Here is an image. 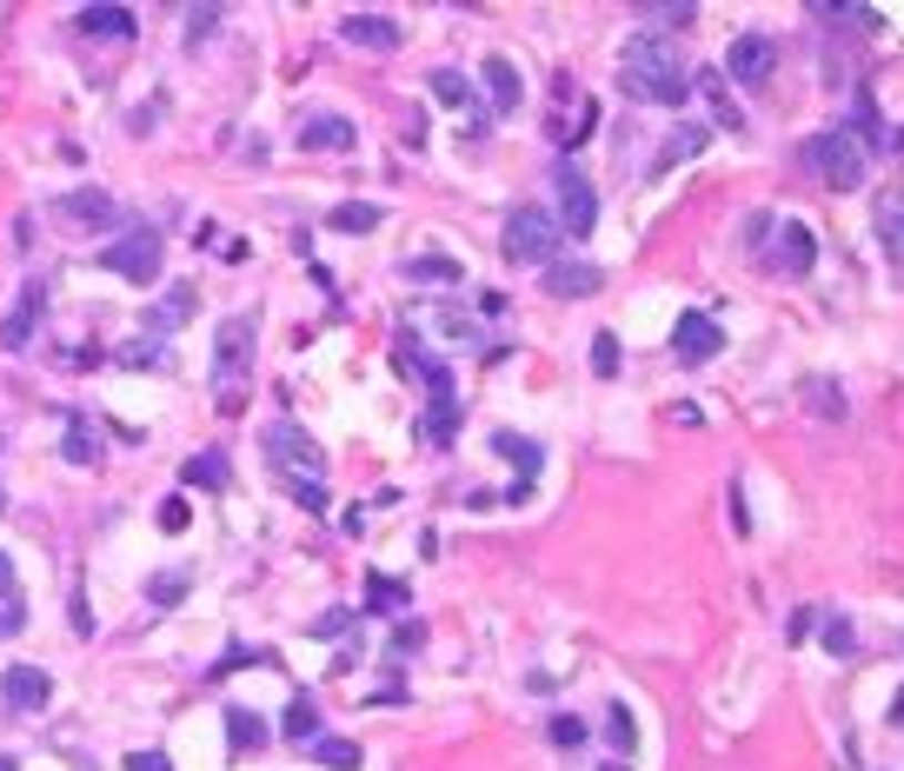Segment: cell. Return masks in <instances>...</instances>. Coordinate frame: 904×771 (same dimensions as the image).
Returning a JSON list of instances; mask_svg holds the SVG:
<instances>
[{"label":"cell","mask_w":904,"mask_h":771,"mask_svg":"<svg viewBox=\"0 0 904 771\" xmlns=\"http://www.w3.org/2000/svg\"><path fill=\"white\" fill-rule=\"evenodd\" d=\"M40 313H47V286H40V280H27V286H20L13 319H0V346H7V353H20V346H27V333L40 326Z\"/></svg>","instance_id":"cell-13"},{"label":"cell","mask_w":904,"mask_h":771,"mask_svg":"<svg viewBox=\"0 0 904 771\" xmlns=\"http://www.w3.org/2000/svg\"><path fill=\"white\" fill-rule=\"evenodd\" d=\"M0 592H13V559L0 552Z\"/></svg>","instance_id":"cell-48"},{"label":"cell","mask_w":904,"mask_h":771,"mask_svg":"<svg viewBox=\"0 0 904 771\" xmlns=\"http://www.w3.org/2000/svg\"><path fill=\"white\" fill-rule=\"evenodd\" d=\"M399 359L426 379V399H433V419H426V433L446 446L453 433H459V399H453V373H446V359H433V353H419V339L413 333H399Z\"/></svg>","instance_id":"cell-4"},{"label":"cell","mask_w":904,"mask_h":771,"mask_svg":"<svg viewBox=\"0 0 904 771\" xmlns=\"http://www.w3.org/2000/svg\"><path fill=\"white\" fill-rule=\"evenodd\" d=\"M812 406L825 413V419H839L845 406H839V386H825V379H812Z\"/></svg>","instance_id":"cell-39"},{"label":"cell","mask_w":904,"mask_h":771,"mask_svg":"<svg viewBox=\"0 0 904 771\" xmlns=\"http://www.w3.org/2000/svg\"><path fill=\"white\" fill-rule=\"evenodd\" d=\"M552 186H559V220H566V233H572V240H586V233L599 226V193H592V180L566 160V166L552 173Z\"/></svg>","instance_id":"cell-8"},{"label":"cell","mask_w":904,"mask_h":771,"mask_svg":"<svg viewBox=\"0 0 904 771\" xmlns=\"http://www.w3.org/2000/svg\"><path fill=\"white\" fill-rule=\"evenodd\" d=\"M433 100H446V106H459V100H473V87H466V73H453V67H439V73H433Z\"/></svg>","instance_id":"cell-31"},{"label":"cell","mask_w":904,"mask_h":771,"mask_svg":"<svg viewBox=\"0 0 904 771\" xmlns=\"http://www.w3.org/2000/svg\"><path fill=\"white\" fill-rule=\"evenodd\" d=\"M406 280H439V286H453V280H459V260H446V253H419V260H406Z\"/></svg>","instance_id":"cell-23"},{"label":"cell","mask_w":904,"mask_h":771,"mask_svg":"<svg viewBox=\"0 0 904 771\" xmlns=\"http://www.w3.org/2000/svg\"><path fill=\"white\" fill-rule=\"evenodd\" d=\"M186 519H193L186 499H166V506H160V532H186Z\"/></svg>","instance_id":"cell-40"},{"label":"cell","mask_w":904,"mask_h":771,"mask_svg":"<svg viewBox=\"0 0 904 771\" xmlns=\"http://www.w3.org/2000/svg\"><path fill=\"white\" fill-rule=\"evenodd\" d=\"M80 33H93V40H133V7H80Z\"/></svg>","instance_id":"cell-18"},{"label":"cell","mask_w":904,"mask_h":771,"mask_svg":"<svg viewBox=\"0 0 904 771\" xmlns=\"http://www.w3.org/2000/svg\"><path fill=\"white\" fill-rule=\"evenodd\" d=\"M180 592H186V579H153L146 586V599H180Z\"/></svg>","instance_id":"cell-45"},{"label":"cell","mask_w":904,"mask_h":771,"mask_svg":"<svg viewBox=\"0 0 904 771\" xmlns=\"http://www.w3.org/2000/svg\"><path fill=\"white\" fill-rule=\"evenodd\" d=\"M339 33H346L353 47H373V53H393V47H399V20H393V13H346Z\"/></svg>","instance_id":"cell-14"},{"label":"cell","mask_w":904,"mask_h":771,"mask_svg":"<svg viewBox=\"0 0 904 771\" xmlns=\"http://www.w3.org/2000/svg\"><path fill=\"white\" fill-rule=\"evenodd\" d=\"M73 632H80V639H93V612H87V599H80V592H73Z\"/></svg>","instance_id":"cell-46"},{"label":"cell","mask_w":904,"mask_h":771,"mask_svg":"<svg viewBox=\"0 0 904 771\" xmlns=\"http://www.w3.org/2000/svg\"><path fill=\"white\" fill-rule=\"evenodd\" d=\"M552 745H559V752H572V745H586V719H572V712H559V719H552Z\"/></svg>","instance_id":"cell-37"},{"label":"cell","mask_w":904,"mask_h":771,"mask_svg":"<svg viewBox=\"0 0 904 771\" xmlns=\"http://www.w3.org/2000/svg\"><path fill=\"white\" fill-rule=\"evenodd\" d=\"M20 632H27V599L0 592V639H20Z\"/></svg>","instance_id":"cell-32"},{"label":"cell","mask_w":904,"mask_h":771,"mask_svg":"<svg viewBox=\"0 0 904 771\" xmlns=\"http://www.w3.org/2000/svg\"><path fill=\"white\" fill-rule=\"evenodd\" d=\"M419 639H426V626H419V619H406V626H399V639H393V646H399V652H413V646H419Z\"/></svg>","instance_id":"cell-47"},{"label":"cell","mask_w":904,"mask_h":771,"mask_svg":"<svg viewBox=\"0 0 904 771\" xmlns=\"http://www.w3.org/2000/svg\"><path fill=\"white\" fill-rule=\"evenodd\" d=\"M47 699H53V679L40 666H7V679H0V706L7 712H47Z\"/></svg>","instance_id":"cell-11"},{"label":"cell","mask_w":904,"mask_h":771,"mask_svg":"<svg viewBox=\"0 0 904 771\" xmlns=\"http://www.w3.org/2000/svg\"><path fill=\"white\" fill-rule=\"evenodd\" d=\"M326 226H333V233H373V226H379V206L346 200V206H333V213H326Z\"/></svg>","instance_id":"cell-22"},{"label":"cell","mask_w":904,"mask_h":771,"mask_svg":"<svg viewBox=\"0 0 904 771\" xmlns=\"http://www.w3.org/2000/svg\"><path fill=\"white\" fill-rule=\"evenodd\" d=\"M160 226H126L113 246H100V266L106 273H120V280H133V286H146L153 273H160Z\"/></svg>","instance_id":"cell-6"},{"label":"cell","mask_w":904,"mask_h":771,"mask_svg":"<svg viewBox=\"0 0 904 771\" xmlns=\"http://www.w3.org/2000/svg\"><path fill=\"white\" fill-rule=\"evenodd\" d=\"M606 286V273L592 266V260H552L546 266V293H559V300H586V293H599Z\"/></svg>","instance_id":"cell-12"},{"label":"cell","mask_w":904,"mask_h":771,"mask_svg":"<svg viewBox=\"0 0 904 771\" xmlns=\"http://www.w3.org/2000/svg\"><path fill=\"white\" fill-rule=\"evenodd\" d=\"M299 140H306L313 153H353V140H359V133H353V120H346V113H313V120L299 126Z\"/></svg>","instance_id":"cell-15"},{"label":"cell","mask_w":904,"mask_h":771,"mask_svg":"<svg viewBox=\"0 0 904 771\" xmlns=\"http://www.w3.org/2000/svg\"><path fill=\"white\" fill-rule=\"evenodd\" d=\"M725 73H732L739 87H759V80L779 73V47H772L765 33H739V40L725 47Z\"/></svg>","instance_id":"cell-9"},{"label":"cell","mask_w":904,"mask_h":771,"mask_svg":"<svg viewBox=\"0 0 904 771\" xmlns=\"http://www.w3.org/2000/svg\"><path fill=\"white\" fill-rule=\"evenodd\" d=\"M878 240H885V253H892V260H898V193H885V200H878Z\"/></svg>","instance_id":"cell-33"},{"label":"cell","mask_w":904,"mask_h":771,"mask_svg":"<svg viewBox=\"0 0 904 771\" xmlns=\"http://www.w3.org/2000/svg\"><path fill=\"white\" fill-rule=\"evenodd\" d=\"M486 80H492V106L512 113L519 106V67L512 60H486Z\"/></svg>","instance_id":"cell-21"},{"label":"cell","mask_w":904,"mask_h":771,"mask_svg":"<svg viewBox=\"0 0 904 771\" xmlns=\"http://www.w3.org/2000/svg\"><path fill=\"white\" fill-rule=\"evenodd\" d=\"M366 606H373V612H399V606H406V586L373 572V586H366Z\"/></svg>","instance_id":"cell-29"},{"label":"cell","mask_w":904,"mask_h":771,"mask_svg":"<svg viewBox=\"0 0 904 771\" xmlns=\"http://www.w3.org/2000/svg\"><path fill=\"white\" fill-rule=\"evenodd\" d=\"M0 771H20V765H13V759H7V752H0Z\"/></svg>","instance_id":"cell-49"},{"label":"cell","mask_w":904,"mask_h":771,"mask_svg":"<svg viewBox=\"0 0 904 771\" xmlns=\"http://www.w3.org/2000/svg\"><path fill=\"white\" fill-rule=\"evenodd\" d=\"M226 479H233L226 453H193V459H186V486H206V493H220Z\"/></svg>","instance_id":"cell-20"},{"label":"cell","mask_w":904,"mask_h":771,"mask_svg":"<svg viewBox=\"0 0 904 771\" xmlns=\"http://www.w3.org/2000/svg\"><path fill=\"white\" fill-rule=\"evenodd\" d=\"M126 771H173V759H166V752H133Z\"/></svg>","instance_id":"cell-44"},{"label":"cell","mask_w":904,"mask_h":771,"mask_svg":"<svg viewBox=\"0 0 904 771\" xmlns=\"http://www.w3.org/2000/svg\"><path fill=\"white\" fill-rule=\"evenodd\" d=\"M639 20H672V27H685V20H699V7H692V0H672V7L646 0V7H639Z\"/></svg>","instance_id":"cell-34"},{"label":"cell","mask_w":904,"mask_h":771,"mask_svg":"<svg viewBox=\"0 0 904 771\" xmlns=\"http://www.w3.org/2000/svg\"><path fill=\"white\" fill-rule=\"evenodd\" d=\"M60 220H73V226H113V193L106 186H80V193L60 200Z\"/></svg>","instance_id":"cell-16"},{"label":"cell","mask_w":904,"mask_h":771,"mask_svg":"<svg viewBox=\"0 0 904 771\" xmlns=\"http://www.w3.org/2000/svg\"><path fill=\"white\" fill-rule=\"evenodd\" d=\"M805 166L832 186V193H859L865 186V140L852 126H825L805 140Z\"/></svg>","instance_id":"cell-2"},{"label":"cell","mask_w":904,"mask_h":771,"mask_svg":"<svg viewBox=\"0 0 904 771\" xmlns=\"http://www.w3.org/2000/svg\"><path fill=\"white\" fill-rule=\"evenodd\" d=\"M619 80H626L632 100H659V106H685V100H692V67H685V53H679L672 40H659V33H639V40L626 47Z\"/></svg>","instance_id":"cell-1"},{"label":"cell","mask_w":904,"mask_h":771,"mask_svg":"<svg viewBox=\"0 0 904 771\" xmlns=\"http://www.w3.org/2000/svg\"><path fill=\"white\" fill-rule=\"evenodd\" d=\"M280 486H286L306 513H326V486H319V479H280Z\"/></svg>","instance_id":"cell-36"},{"label":"cell","mask_w":904,"mask_h":771,"mask_svg":"<svg viewBox=\"0 0 904 771\" xmlns=\"http://www.w3.org/2000/svg\"><path fill=\"white\" fill-rule=\"evenodd\" d=\"M0 506H7V499H0Z\"/></svg>","instance_id":"cell-50"},{"label":"cell","mask_w":904,"mask_h":771,"mask_svg":"<svg viewBox=\"0 0 904 771\" xmlns=\"http://www.w3.org/2000/svg\"><path fill=\"white\" fill-rule=\"evenodd\" d=\"M353 626V612H326V619H313V639H339Z\"/></svg>","instance_id":"cell-41"},{"label":"cell","mask_w":904,"mask_h":771,"mask_svg":"<svg viewBox=\"0 0 904 771\" xmlns=\"http://www.w3.org/2000/svg\"><path fill=\"white\" fill-rule=\"evenodd\" d=\"M67 459H73V466H93V459H100V446H93V426H87L80 413H67Z\"/></svg>","instance_id":"cell-25"},{"label":"cell","mask_w":904,"mask_h":771,"mask_svg":"<svg viewBox=\"0 0 904 771\" xmlns=\"http://www.w3.org/2000/svg\"><path fill=\"white\" fill-rule=\"evenodd\" d=\"M592 373H599V379H612V373H619V339H612V333H599V339H592Z\"/></svg>","instance_id":"cell-35"},{"label":"cell","mask_w":904,"mask_h":771,"mask_svg":"<svg viewBox=\"0 0 904 771\" xmlns=\"http://www.w3.org/2000/svg\"><path fill=\"white\" fill-rule=\"evenodd\" d=\"M785 632H792V639H812V632H819V606H799V612H792V626H785Z\"/></svg>","instance_id":"cell-42"},{"label":"cell","mask_w":904,"mask_h":771,"mask_svg":"<svg viewBox=\"0 0 904 771\" xmlns=\"http://www.w3.org/2000/svg\"><path fill=\"white\" fill-rule=\"evenodd\" d=\"M266 466H273V479H319V473H326V453H319L313 433H299L293 419H273V426H266Z\"/></svg>","instance_id":"cell-5"},{"label":"cell","mask_w":904,"mask_h":771,"mask_svg":"<svg viewBox=\"0 0 904 771\" xmlns=\"http://www.w3.org/2000/svg\"><path fill=\"white\" fill-rule=\"evenodd\" d=\"M253 333H260V326H253V313H240V319H226V326H220V346H213V386H226V399H220L226 413H233V386H240V379H246V366H253Z\"/></svg>","instance_id":"cell-7"},{"label":"cell","mask_w":904,"mask_h":771,"mask_svg":"<svg viewBox=\"0 0 904 771\" xmlns=\"http://www.w3.org/2000/svg\"><path fill=\"white\" fill-rule=\"evenodd\" d=\"M825 646L845 659V652H852V626H845V619H832V626H825Z\"/></svg>","instance_id":"cell-43"},{"label":"cell","mask_w":904,"mask_h":771,"mask_svg":"<svg viewBox=\"0 0 904 771\" xmlns=\"http://www.w3.org/2000/svg\"><path fill=\"white\" fill-rule=\"evenodd\" d=\"M186 313H193V286H166V300L146 313V326H180Z\"/></svg>","instance_id":"cell-24"},{"label":"cell","mask_w":904,"mask_h":771,"mask_svg":"<svg viewBox=\"0 0 904 771\" xmlns=\"http://www.w3.org/2000/svg\"><path fill=\"white\" fill-rule=\"evenodd\" d=\"M306 745H313V759H319V765H333V771L359 765V745H353V739H306Z\"/></svg>","instance_id":"cell-26"},{"label":"cell","mask_w":904,"mask_h":771,"mask_svg":"<svg viewBox=\"0 0 904 771\" xmlns=\"http://www.w3.org/2000/svg\"><path fill=\"white\" fill-rule=\"evenodd\" d=\"M812 260H819V233H812L805 220H792V226H785V246H779V266H785V273H805Z\"/></svg>","instance_id":"cell-19"},{"label":"cell","mask_w":904,"mask_h":771,"mask_svg":"<svg viewBox=\"0 0 904 771\" xmlns=\"http://www.w3.org/2000/svg\"><path fill=\"white\" fill-rule=\"evenodd\" d=\"M692 146H705V126H679V140H672V146L659 153V166H672V160H685Z\"/></svg>","instance_id":"cell-38"},{"label":"cell","mask_w":904,"mask_h":771,"mask_svg":"<svg viewBox=\"0 0 904 771\" xmlns=\"http://www.w3.org/2000/svg\"><path fill=\"white\" fill-rule=\"evenodd\" d=\"M672 353H679L685 366H705V359H719V353H725V333H719V319H712V313H685V319L672 326Z\"/></svg>","instance_id":"cell-10"},{"label":"cell","mask_w":904,"mask_h":771,"mask_svg":"<svg viewBox=\"0 0 904 771\" xmlns=\"http://www.w3.org/2000/svg\"><path fill=\"white\" fill-rule=\"evenodd\" d=\"M492 446L519 466V486H539V473H546V446H539V439H526V433H492Z\"/></svg>","instance_id":"cell-17"},{"label":"cell","mask_w":904,"mask_h":771,"mask_svg":"<svg viewBox=\"0 0 904 771\" xmlns=\"http://www.w3.org/2000/svg\"><path fill=\"white\" fill-rule=\"evenodd\" d=\"M286 739H319V712H313V699H293V706H286Z\"/></svg>","instance_id":"cell-30"},{"label":"cell","mask_w":904,"mask_h":771,"mask_svg":"<svg viewBox=\"0 0 904 771\" xmlns=\"http://www.w3.org/2000/svg\"><path fill=\"white\" fill-rule=\"evenodd\" d=\"M226 732H233V745H240V752H253V745L266 739V726H260V712H246V706H233V712H226Z\"/></svg>","instance_id":"cell-27"},{"label":"cell","mask_w":904,"mask_h":771,"mask_svg":"<svg viewBox=\"0 0 904 771\" xmlns=\"http://www.w3.org/2000/svg\"><path fill=\"white\" fill-rule=\"evenodd\" d=\"M606 739H612V752H632V745H639V726H632L626 706H606Z\"/></svg>","instance_id":"cell-28"},{"label":"cell","mask_w":904,"mask_h":771,"mask_svg":"<svg viewBox=\"0 0 904 771\" xmlns=\"http://www.w3.org/2000/svg\"><path fill=\"white\" fill-rule=\"evenodd\" d=\"M506 260L512 266H552L559 260V220L539 200H526V206L506 213Z\"/></svg>","instance_id":"cell-3"}]
</instances>
